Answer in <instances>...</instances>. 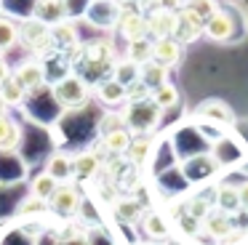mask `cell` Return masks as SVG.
Listing matches in <instances>:
<instances>
[{
	"label": "cell",
	"mask_w": 248,
	"mask_h": 245,
	"mask_svg": "<svg viewBox=\"0 0 248 245\" xmlns=\"http://www.w3.org/2000/svg\"><path fill=\"white\" fill-rule=\"evenodd\" d=\"M46 173L54 176L56 181H72L75 179V154H67V152H56L46 160Z\"/></svg>",
	"instance_id": "9a60e30c"
},
{
	"label": "cell",
	"mask_w": 248,
	"mask_h": 245,
	"mask_svg": "<svg viewBox=\"0 0 248 245\" xmlns=\"http://www.w3.org/2000/svg\"><path fill=\"white\" fill-rule=\"evenodd\" d=\"M173 32H176V11L152 8L147 14V35H150V40L173 37Z\"/></svg>",
	"instance_id": "9c48e42d"
},
{
	"label": "cell",
	"mask_w": 248,
	"mask_h": 245,
	"mask_svg": "<svg viewBox=\"0 0 248 245\" xmlns=\"http://www.w3.org/2000/svg\"><path fill=\"white\" fill-rule=\"evenodd\" d=\"M19 43H22L30 53H35L38 59L46 56V53L54 48V43H51V27L43 24L40 19H35V16L19 21Z\"/></svg>",
	"instance_id": "277c9868"
},
{
	"label": "cell",
	"mask_w": 248,
	"mask_h": 245,
	"mask_svg": "<svg viewBox=\"0 0 248 245\" xmlns=\"http://www.w3.org/2000/svg\"><path fill=\"white\" fill-rule=\"evenodd\" d=\"M144 232L150 234L152 240H163L168 237V224L160 213H147L144 216Z\"/></svg>",
	"instance_id": "d6a6232c"
},
{
	"label": "cell",
	"mask_w": 248,
	"mask_h": 245,
	"mask_svg": "<svg viewBox=\"0 0 248 245\" xmlns=\"http://www.w3.org/2000/svg\"><path fill=\"white\" fill-rule=\"evenodd\" d=\"M216 208L224 211L227 216H235L237 211H243L240 208V195H237L235 184H219V189H216Z\"/></svg>",
	"instance_id": "44dd1931"
},
{
	"label": "cell",
	"mask_w": 248,
	"mask_h": 245,
	"mask_svg": "<svg viewBox=\"0 0 248 245\" xmlns=\"http://www.w3.org/2000/svg\"><path fill=\"white\" fill-rule=\"evenodd\" d=\"M24 91H22V85L16 83L14 77H8L6 83L0 85V107H19V104H24Z\"/></svg>",
	"instance_id": "f1b7e54d"
},
{
	"label": "cell",
	"mask_w": 248,
	"mask_h": 245,
	"mask_svg": "<svg viewBox=\"0 0 248 245\" xmlns=\"http://www.w3.org/2000/svg\"><path fill=\"white\" fill-rule=\"evenodd\" d=\"M56 186H59V181L43 170V173H38V176L32 179V184H30V195L38 197V200H43V202H48L51 197H54Z\"/></svg>",
	"instance_id": "cb8c5ba5"
},
{
	"label": "cell",
	"mask_w": 248,
	"mask_h": 245,
	"mask_svg": "<svg viewBox=\"0 0 248 245\" xmlns=\"http://www.w3.org/2000/svg\"><path fill=\"white\" fill-rule=\"evenodd\" d=\"M198 115H205V117H211V120H219V122H230V120H232L230 107L221 104V101H216V99L200 104V107H198Z\"/></svg>",
	"instance_id": "4dcf8cb0"
},
{
	"label": "cell",
	"mask_w": 248,
	"mask_h": 245,
	"mask_svg": "<svg viewBox=\"0 0 248 245\" xmlns=\"http://www.w3.org/2000/svg\"><path fill=\"white\" fill-rule=\"evenodd\" d=\"M115 30L120 32L125 43H134V40H144L147 35V16L136 8H120V16H118V24Z\"/></svg>",
	"instance_id": "8992f818"
},
{
	"label": "cell",
	"mask_w": 248,
	"mask_h": 245,
	"mask_svg": "<svg viewBox=\"0 0 248 245\" xmlns=\"http://www.w3.org/2000/svg\"><path fill=\"white\" fill-rule=\"evenodd\" d=\"M48 208H51V213H56V216H62V218H72L80 211V189H78L72 181L59 184L54 192V197L48 200Z\"/></svg>",
	"instance_id": "5b68a950"
},
{
	"label": "cell",
	"mask_w": 248,
	"mask_h": 245,
	"mask_svg": "<svg viewBox=\"0 0 248 245\" xmlns=\"http://www.w3.org/2000/svg\"><path fill=\"white\" fill-rule=\"evenodd\" d=\"M56 245H91L88 234L83 229H78L75 224H70L67 229H62L59 237H56Z\"/></svg>",
	"instance_id": "836d02e7"
},
{
	"label": "cell",
	"mask_w": 248,
	"mask_h": 245,
	"mask_svg": "<svg viewBox=\"0 0 248 245\" xmlns=\"http://www.w3.org/2000/svg\"><path fill=\"white\" fill-rule=\"evenodd\" d=\"M93 93H96V99L102 101L104 107H120V104L128 101L125 99V88L112 77H107V80H102V83L93 85Z\"/></svg>",
	"instance_id": "2e32d148"
},
{
	"label": "cell",
	"mask_w": 248,
	"mask_h": 245,
	"mask_svg": "<svg viewBox=\"0 0 248 245\" xmlns=\"http://www.w3.org/2000/svg\"><path fill=\"white\" fill-rule=\"evenodd\" d=\"M120 8H123V5H120L118 0H91V5H88L83 19H88L93 27H99V30H109V27L118 24Z\"/></svg>",
	"instance_id": "ba28073f"
},
{
	"label": "cell",
	"mask_w": 248,
	"mask_h": 245,
	"mask_svg": "<svg viewBox=\"0 0 248 245\" xmlns=\"http://www.w3.org/2000/svg\"><path fill=\"white\" fill-rule=\"evenodd\" d=\"M125 59L134 61L136 67L152 61V40L144 37V40H134V43H125Z\"/></svg>",
	"instance_id": "d4e9b609"
},
{
	"label": "cell",
	"mask_w": 248,
	"mask_h": 245,
	"mask_svg": "<svg viewBox=\"0 0 248 245\" xmlns=\"http://www.w3.org/2000/svg\"><path fill=\"white\" fill-rule=\"evenodd\" d=\"M237 195H240V208H243V211H248V181L237 184Z\"/></svg>",
	"instance_id": "60d3db41"
},
{
	"label": "cell",
	"mask_w": 248,
	"mask_h": 245,
	"mask_svg": "<svg viewBox=\"0 0 248 245\" xmlns=\"http://www.w3.org/2000/svg\"><path fill=\"white\" fill-rule=\"evenodd\" d=\"M11 72H14V67H11V64H8L3 56H0V85H3L8 77H11Z\"/></svg>",
	"instance_id": "ab89813d"
},
{
	"label": "cell",
	"mask_w": 248,
	"mask_h": 245,
	"mask_svg": "<svg viewBox=\"0 0 248 245\" xmlns=\"http://www.w3.org/2000/svg\"><path fill=\"white\" fill-rule=\"evenodd\" d=\"M182 8H187L189 14H195L200 21H208L211 16L219 11V3H216V0H187Z\"/></svg>",
	"instance_id": "1f68e13d"
},
{
	"label": "cell",
	"mask_w": 248,
	"mask_h": 245,
	"mask_svg": "<svg viewBox=\"0 0 248 245\" xmlns=\"http://www.w3.org/2000/svg\"><path fill=\"white\" fill-rule=\"evenodd\" d=\"M22 133L24 128L14 120L11 115L0 112V152L8 154V152H16L22 147Z\"/></svg>",
	"instance_id": "4fadbf2b"
},
{
	"label": "cell",
	"mask_w": 248,
	"mask_h": 245,
	"mask_svg": "<svg viewBox=\"0 0 248 245\" xmlns=\"http://www.w3.org/2000/svg\"><path fill=\"white\" fill-rule=\"evenodd\" d=\"M115 216L120 221H136L141 216V205L136 200H118L115 202Z\"/></svg>",
	"instance_id": "e575fe53"
},
{
	"label": "cell",
	"mask_w": 248,
	"mask_h": 245,
	"mask_svg": "<svg viewBox=\"0 0 248 245\" xmlns=\"http://www.w3.org/2000/svg\"><path fill=\"white\" fill-rule=\"evenodd\" d=\"M184 213H187L189 218H195V221L200 224V221H203V218L211 213V205H208L205 200H189L187 205H184Z\"/></svg>",
	"instance_id": "74e56055"
},
{
	"label": "cell",
	"mask_w": 248,
	"mask_h": 245,
	"mask_svg": "<svg viewBox=\"0 0 248 245\" xmlns=\"http://www.w3.org/2000/svg\"><path fill=\"white\" fill-rule=\"evenodd\" d=\"M102 168V160H99L96 152L86 149V152H78L75 154V181H86V179H93Z\"/></svg>",
	"instance_id": "ac0fdd59"
},
{
	"label": "cell",
	"mask_w": 248,
	"mask_h": 245,
	"mask_svg": "<svg viewBox=\"0 0 248 245\" xmlns=\"http://www.w3.org/2000/svg\"><path fill=\"white\" fill-rule=\"evenodd\" d=\"M35 19H40L48 27L59 24V21H67L62 0H38V5H35Z\"/></svg>",
	"instance_id": "d6986e66"
},
{
	"label": "cell",
	"mask_w": 248,
	"mask_h": 245,
	"mask_svg": "<svg viewBox=\"0 0 248 245\" xmlns=\"http://www.w3.org/2000/svg\"><path fill=\"white\" fill-rule=\"evenodd\" d=\"M232 32H235V21H232V14H230L227 8H219L208 21H205L203 35L211 37V40H216V43H227V40L232 37Z\"/></svg>",
	"instance_id": "7c38bea8"
},
{
	"label": "cell",
	"mask_w": 248,
	"mask_h": 245,
	"mask_svg": "<svg viewBox=\"0 0 248 245\" xmlns=\"http://www.w3.org/2000/svg\"><path fill=\"white\" fill-rule=\"evenodd\" d=\"M72 61V72L78 77H83L88 85H96L102 80L112 77V67H115V48L109 40H91V43H80L75 51L70 53Z\"/></svg>",
	"instance_id": "6da1fadb"
},
{
	"label": "cell",
	"mask_w": 248,
	"mask_h": 245,
	"mask_svg": "<svg viewBox=\"0 0 248 245\" xmlns=\"http://www.w3.org/2000/svg\"><path fill=\"white\" fill-rule=\"evenodd\" d=\"M35 5H38V0H0V14L14 21H24L35 16Z\"/></svg>",
	"instance_id": "ffe728a7"
},
{
	"label": "cell",
	"mask_w": 248,
	"mask_h": 245,
	"mask_svg": "<svg viewBox=\"0 0 248 245\" xmlns=\"http://www.w3.org/2000/svg\"><path fill=\"white\" fill-rule=\"evenodd\" d=\"M51 93H54L56 104H59L62 109L78 112V109H83V107L88 104V99H91V85H88L83 77H78L75 72H70V75H64L62 80H56V83L51 85Z\"/></svg>",
	"instance_id": "7a4b0ae2"
},
{
	"label": "cell",
	"mask_w": 248,
	"mask_h": 245,
	"mask_svg": "<svg viewBox=\"0 0 248 245\" xmlns=\"http://www.w3.org/2000/svg\"><path fill=\"white\" fill-rule=\"evenodd\" d=\"M150 152H152V138L150 136H131L128 152H125L131 157V163L141 165L147 157H150Z\"/></svg>",
	"instance_id": "f546056e"
},
{
	"label": "cell",
	"mask_w": 248,
	"mask_h": 245,
	"mask_svg": "<svg viewBox=\"0 0 248 245\" xmlns=\"http://www.w3.org/2000/svg\"><path fill=\"white\" fill-rule=\"evenodd\" d=\"M131 136H134V133H131L128 128H118V131H112V133H104L102 147L107 149L109 154H125L128 152V144H131Z\"/></svg>",
	"instance_id": "603a6c76"
},
{
	"label": "cell",
	"mask_w": 248,
	"mask_h": 245,
	"mask_svg": "<svg viewBox=\"0 0 248 245\" xmlns=\"http://www.w3.org/2000/svg\"><path fill=\"white\" fill-rule=\"evenodd\" d=\"M150 99L155 101V104L160 107L163 112H166V109H173V107L179 104V88L171 83V80H168V83H163L160 88H155V91H152V93H150Z\"/></svg>",
	"instance_id": "4316f807"
},
{
	"label": "cell",
	"mask_w": 248,
	"mask_h": 245,
	"mask_svg": "<svg viewBox=\"0 0 248 245\" xmlns=\"http://www.w3.org/2000/svg\"><path fill=\"white\" fill-rule=\"evenodd\" d=\"M112 80H118L123 88H128L131 83L139 80V67H136L134 61H128V59H118L115 67H112Z\"/></svg>",
	"instance_id": "83f0119b"
},
{
	"label": "cell",
	"mask_w": 248,
	"mask_h": 245,
	"mask_svg": "<svg viewBox=\"0 0 248 245\" xmlns=\"http://www.w3.org/2000/svg\"><path fill=\"white\" fill-rule=\"evenodd\" d=\"M205 30V21H200L195 14H189L187 8L176 11V32H173V40H179L182 46L187 43H195Z\"/></svg>",
	"instance_id": "30bf717a"
},
{
	"label": "cell",
	"mask_w": 248,
	"mask_h": 245,
	"mask_svg": "<svg viewBox=\"0 0 248 245\" xmlns=\"http://www.w3.org/2000/svg\"><path fill=\"white\" fill-rule=\"evenodd\" d=\"M139 80L150 91H155V88H160L163 83H168V69L160 67L157 61H147V64L139 67Z\"/></svg>",
	"instance_id": "7402d4cb"
},
{
	"label": "cell",
	"mask_w": 248,
	"mask_h": 245,
	"mask_svg": "<svg viewBox=\"0 0 248 245\" xmlns=\"http://www.w3.org/2000/svg\"><path fill=\"white\" fill-rule=\"evenodd\" d=\"M118 128H125L123 115H118V112H107V115L99 120V136H104V133H112V131H118Z\"/></svg>",
	"instance_id": "8d00e7d4"
},
{
	"label": "cell",
	"mask_w": 248,
	"mask_h": 245,
	"mask_svg": "<svg viewBox=\"0 0 248 245\" xmlns=\"http://www.w3.org/2000/svg\"><path fill=\"white\" fill-rule=\"evenodd\" d=\"M160 117H163V109L152 99L128 101V104H125V112H123L125 128H128L131 133H136V136H147L150 131H155Z\"/></svg>",
	"instance_id": "3957f363"
},
{
	"label": "cell",
	"mask_w": 248,
	"mask_h": 245,
	"mask_svg": "<svg viewBox=\"0 0 248 245\" xmlns=\"http://www.w3.org/2000/svg\"><path fill=\"white\" fill-rule=\"evenodd\" d=\"M187 0H155V8H168V11H179Z\"/></svg>",
	"instance_id": "f35d334b"
},
{
	"label": "cell",
	"mask_w": 248,
	"mask_h": 245,
	"mask_svg": "<svg viewBox=\"0 0 248 245\" xmlns=\"http://www.w3.org/2000/svg\"><path fill=\"white\" fill-rule=\"evenodd\" d=\"M184 46L173 37H163V40H152V61H157L160 67L171 69L182 61Z\"/></svg>",
	"instance_id": "8fae6325"
},
{
	"label": "cell",
	"mask_w": 248,
	"mask_h": 245,
	"mask_svg": "<svg viewBox=\"0 0 248 245\" xmlns=\"http://www.w3.org/2000/svg\"><path fill=\"white\" fill-rule=\"evenodd\" d=\"M11 77L16 80L19 85H22L24 93H32V91L43 88L46 83V72H43V64L38 61V59H27V61H22L19 67H14Z\"/></svg>",
	"instance_id": "52a82bcc"
},
{
	"label": "cell",
	"mask_w": 248,
	"mask_h": 245,
	"mask_svg": "<svg viewBox=\"0 0 248 245\" xmlns=\"http://www.w3.org/2000/svg\"><path fill=\"white\" fill-rule=\"evenodd\" d=\"M62 5H64L67 21H75V19H83V16H86L91 0H62Z\"/></svg>",
	"instance_id": "d590c367"
},
{
	"label": "cell",
	"mask_w": 248,
	"mask_h": 245,
	"mask_svg": "<svg viewBox=\"0 0 248 245\" xmlns=\"http://www.w3.org/2000/svg\"><path fill=\"white\" fill-rule=\"evenodd\" d=\"M200 224H203V229L214 240H227L232 232H235V229H232V216H227L224 211H219V208H216V211H211Z\"/></svg>",
	"instance_id": "e0dca14e"
},
{
	"label": "cell",
	"mask_w": 248,
	"mask_h": 245,
	"mask_svg": "<svg viewBox=\"0 0 248 245\" xmlns=\"http://www.w3.org/2000/svg\"><path fill=\"white\" fill-rule=\"evenodd\" d=\"M16 43H19V24L14 19L0 14V56L8 53Z\"/></svg>",
	"instance_id": "484cf974"
},
{
	"label": "cell",
	"mask_w": 248,
	"mask_h": 245,
	"mask_svg": "<svg viewBox=\"0 0 248 245\" xmlns=\"http://www.w3.org/2000/svg\"><path fill=\"white\" fill-rule=\"evenodd\" d=\"M131 3H136V0H131Z\"/></svg>",
	"instance_id": "b9f144b4"
},
{
	"label": "cell",
	"mask_w": 248,
	"mask_h": 245,
	"mask_svg": "<svg viewBox=\"0 0 248 245\" xmlns=\"http://www.w3.org/2000/svg\"><path fill=\"white\" fill-rule=\"evenodd\" d=\"M51 43H54L56 51H64L67 56H70V53L80 46L75 21H59V24L51 27Z\"/></svg>",
	"instance_id": "5bb4252c"
}]
</instances>
